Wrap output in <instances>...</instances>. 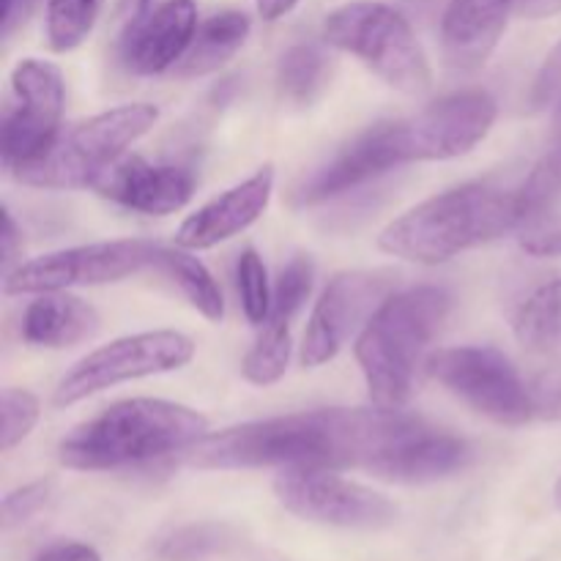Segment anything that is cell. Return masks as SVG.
Returning a JSON list of instances; mask_svg holds the SVG:
<instances>
[{
  "instance_id": "cell-1",
  "label": "cell",
  "mask_w": 561,
  "mask_h": 561,
  "mask_svg": "<svg viewBox=\"0 0 561 561\" xmlns=\"http://www.w3.org/2000/svg\"><path fill=\"white\" fill-rule=\"evenodd\" d=\"M425 422L400 409H321L244 422L186 449L197 469H365L414 436Z\"/></svg>"
},
{
  "instance_id": "cell-2",
  "label": "cell",
  "mask_w": 561,
  "mask_h": 561,
  "mask_svg": "<svg viewBox=\"0 0 561 561\" xmlns=\"http://www.w3.org/2000/svg\"><path fill=\"white\" fill-rule=\"evenodd\" d=\"M208 436L197 411L170 400H121L77 425L60 442L58 458L75 471H115L186 453Z\"/></svg>"
},
{
  "instance_id": "cell-3",
  "label": "cell",
  "mask_w": 561,
  "mask_h": 561,
  "mask_svg": "<svg viewBox=\"0 0 561 561\" xmlns=\"http://www.w3.org/2000/svg\"><path fill=\"white\" fill-rule=\"evenodd\" d=\"M513 230H520L515 192L466 184L442 192L389 222L378 236V247L403 261L438 266Z\"/></svg>"
},
{
  "instance_id": "cell-4",
  "label": "cell",
  "mask_w": 561,
  "mask_h": 561,
  "mask_svg": "<svg viewBox=\"0 0 561 561\" xmlns=\"http://www.w3.org/2000/svg\"><path fill=\"white\" fill-rule=\"evenodd\" d=\"M453 307V296L436 285L403 290L383 301L356 337V362L373 403L403 409L414 392L416 373L427 365V348L436 340Z\"/></svg>"
},
{
  "instance_id": "cell-5",
  "label": "cell",
  "mask_w": 561,
  "mask_h": 561,
  "mask_svg": "<svg viewBox=\"0 0 561 561\" xmlns=\"http://www.w3.org/2000/svg\"><path fill=\"white\" fill-rule=\"evenodd\" d=\"M153 104H121L58 131L47 151L33 162L11 170L16 181L36 190H80L118 162L157 124Z\"/></svg>"
},
{
  "instance_id": "cell-6",
  "label": "cell",
  "mask_w": 561,
  "mask_h": 561,
  "mask_svg": "<svg viewBox=\"0 0 561 561\" xmlns=\"http://www.w3.org/2000/svg\"><path fill=\"white\" fill-rule=\"evenodd\" d=\"M323 38L332 47L359 58L394 91L422 96L431 91L433 75L409 20L387 3L356 0L327 16Z\"/></svg>"
},
{
  "instance_id": "cell-7",
  "label": "cell",
  "mask_w": 561,
  "mask_h": 561,
  "mask_svg": "<svg viewBox=\"0 0 561 561\" xmlns=\"http://www.w3.org/2000/svg\"><path fill=\"white\" fill-rule=\"evenodd\" d=\"M427 376L499 425H524L535 416L529 387L513 362L488 345H460L427 356Z\"/></svg>"
},
{
  "instance_id": "cell-8",
  "label": "cell",
  "mask_w": 561,
  "mask_h": 561,
  "mask_svg": "<svg viewBox=\"0 0 561 561\" xmlns=\"http://www.w3.org/2000/svg\"><path fill=\"white\" fill-rule=\"evenodd\" d=\"M192 356H195V343L186 334L170 332V329L113 340L110 345H102L85 359L77 362L60 378L58 389H55V405L66 409V405L80 403L102 389L181 370L190 365Z\"/></svg>"
},
{
  "instance_id": "cell-9",
  "label": "cell",
  "mask_w": 561,
  "mask_h": 561,
  "mask_svg": "<svg viewBox=\"0 0 561 561\" xmlns=\"http://www.w3.org/2000/svg\"><path fill=\"white\" fill-rule=\"evenodd\" d=\"M159 247L162 244L142 239H118L49 252V255L33 257L5 274L3 290L9 296H22L118 283V279L153 266Z\"/></svg>"
},
{
  "instance_id": "cell-10",
  "label": "cell",
  "mask_w": 561,
  "mask_h": 561,
  "mask_svg": "<svg viewBox=\"0 0 561 561\" xmlns=\"http://www.w3.org/2000/svg\"><path fill=\"white\" fill-rule=\"evenodd\" d=\"M496 124V102L485 91H463L433 102L403 121H387L394 162H436L469 153Z\"/></svg>"
},
{
  "instance_id": "cell-11",
  "label": "cell",
  "mask_w": 561,
  "mask_h": 561,
  "mask_svg": "<svg viewBox=\"0 0 561 561\" xmlns=\"http://www.w3.org/2000/svg\"><path fill=\"white\" fill-rule=\"evenodd\" d=\"M274 493L290 515L337 529H387L398 507L383 493L343 480L332 469H283Z\"/></svg>"
},
{
  "instance_id": "cell-12",
  "label": "cell",
  "mask_w": 561,
  "mask_h": 561,
  "mask_svg": "<svg viewBox=\"0 0 561 561\" xmlns=\"http://www.w3.org/2000/svg\"><path fill=\"white\" fill-rule=\"evenodd\" d=\"M14 102L5 107L0 151L9 170L33 162L60 131L66 104V82L55 64L25 58L11 71Z\"/></svg>"
},
{
  "instance_id": "cell-13",
  "label": "cell",
  "mask_w": 561,
  "mask_h": 561,
  "mask_svg": "<svg viewBox=\"0 0 561 561\" xmlns=\"http://www.w3.org/2000/svg\"><path fill=\"white\" fill-rule=\"evenodd\" d=\"M392 277L383 272H343L327 285L312 310L301 345L305 367H321L345 348L389 299Z\"/></svg>"
},
{
  "instance_id": "cell-14",
  "label": "cell",
  "mask_w": 561,
  "mask_h": 561,
  "mask_svg": "<svg viewBox=\"0 0 561 561\" xmlns=\"http://www.w3.org/2000/svg\"><path fill=\"white\" fill-rule=\"evenodd\" d=\"M197 33L195 0H164L121 33V64L140 77L162 75L184 60Z\"/></svg>"
},
{
  "instance_id": "cell-15",
  "label": "cell",
  "mask_w": 561,
  "mask_h": 561,
  "mask_svg": "<svg viewBox=\"0 0 561 561\" xmlns=\"http://www.w3.org/2000/svg\"><path fill=\"white\" fill-rule=\"evenodd\" d=\"M93 190L131 211L164 217L181 211L192 201L195 175L179 164H151L140 157H121L93 181Z\"/></svg>"
},
{
  "instance_id": "cell-16",
  "label": "cell",
  "mask_w": 561,
  "mask_h": 561,
  "mask_svg": "<svg viewBox=\"0 0 561 561\" xmlns=\"http://www.w3.org/2000/svg\"><path fill=\"white\" fill-rule=\"evenodd\" d=\"M274 192V170L261 168L255 175L236 184L233 190L197 208L175 233V244L184 250H211L233 236L244 233L268 208Z\"/></svg>"
},
{
  "instance_id": "cell-17",
  "label": "cell",
  "mask_w": 561,
  "mask_h": 561,
  "mask_svg": "<svg viewBox=\"0 0 561 561\" xmlns=\"http://www.w3.org/2000/svg\"><path fill=\"white\" fill-rule=\"evenodd\" d=\"M520 0H449L442 20L444 58L455 71H477L496 49Z\"/></svg>"
},
{
  "instance_id": "cell-18",
  "label": "cell",
  "mask_w": 561,
  "mask_h": 561,
  "mask_svg": "<svg viewBox=\"0 0 561 561\" xmlns=\"http://www.w3.org/2000/svg\"><path fill=\"white\" fill-rule=\"evenodd\" d=\"M469 460L471 447L463 438L436 431L425 422L414 436L405 438L394 453H389L370 474L378 480L400 482V485H425V482L444 480V477L466 469Z\"/></svg>"
},
{
  "instance_id": "cell-19",
  "label": "cell",
  "mask_w": 561,
  "mask_h": 561,
  "mask_svg": "<svg viewBox=\"0 0 561 561\" xmlns=\"http://www.w3.org/2000/svg\"><path fill=\"white\" fill-rule=\"evenodd\" d=\"M99 312L77 296L38 294L22 316V340L36 348H69L99 332Z\"/></svg>"
},
{
  "instance_id": "cell-20",
  "label": "cell",
  "mask_w": 561,
  "mask_h": 561,
  "mask_svg": "<svg viewBox=\"0 0 561 561\" xmlns=\"http://www.w3.org/2000/svg\"><path fill=\"white\" fill-rule=\"evenodd\" d=\"M247 36H250V16L244 11L214 14L211 20H206L197 27L195 42H192L184 60L175 66V75L181 80H190V77H203L222 69L244 47Z\"/></svg>"
},
{
  "instance_id": "cell-21",
  "label": "cell",
  "mask_w": 561,
  "mask_h": 561,
  "mask_svg": "<svg viewBox=\"0 0 561 561\" xmlns=\"http://www.w3.org/2000/svg\"><path fill=\"white\" fill-rule=\"evenodd\" d=\"M515 340L531 354H557L561 351V279L537 285L513 321Z\"/></svg>"
},
{
  "instance_id": "cell-22",
  "label": "cell",
  "mask_w": 561,
  "mask_h": 561,
  "mask_svg": "<svg viewBox=\"0 0 561 561\" xmlns=\"http://www.w3.org/2000/svg\"><path fill=\"white\" fill-rule=\"evenodd\" d=\"M153 268H159L203 318H208L214 323L222 321V290H219L211 272L192 255V250H184V247H175V250L173 247H159Z\"/></svg>"
},
{
  "instance_id": "cell-23",
  "label": "cell",
  "mask_w": 561,
  "mask_h": 561,
  "mask_svg": "<svg viewBox=\"0 0 561 561\" xmlns=\"http://www.w3.org/2000/svg\"><path fill=\"white\" fill-rule=\"evenodd\" d=\"M332 58L318 44H296L279 60V91L294 104H312L329 85Z\"/></svg>"
},
{
  "instance_id": "cell-24",
  "label": "cell",
  "mask_w": 561,
  "mask_h": 561,
  "mask_svg": "<svg viewBox=\"0 0 561 561\" xmlns=\"http://www.w3.org/2000/svg\"><path fill=\"white\" fill-rule=\"evenodd\" d=\"M520 208V230L546 222L561 203V142L531 168L524 184L515 190Z\"/></svg>"
},
{
  "instance_id": "cell-25",
  "label": "cell",
  "mask_w": 561,
  "mask_h": 561,
  "mask_svg": "<svg viewBox=\"0 0 561 561\" xmlns=\"http://www.w3.org/2000/svg\"><path fill=\"white\" fill-rule=\"evenodd\" d=\"M290 362V327L266 321L261 327L255 345L244 356V378L255 387H272L285 376Z\"/></svg>"
},
{
  "instance_id": "cell-26",
  "label": "cell",
  "mask_w": 561,
  "mask_h": 561,
  "mask_svg": "<svg viewBox=\"0 0 561 561\" xmlns=\"http://www.w3.org/2000/svg\"><path fill=\"white\" fill-rule=\"evenodd\" d=\"M230 546H233V531L225 526L192 524L164 537L159 546V557L164 561H206L225 553Z\"/></svg>"
},
{
  "instance_id": "cell-27",
  "label": "cell",
  "mask_w": 561,
  "mask_h": 561,
  "mask_svg": "<svg viewBox=\"0 0 561 561\" xmlns=\"http://www.w3.org/2000/svg\"><path fill=\"white\" fill-rule=\"evenodd\" d=\"M102 0H49L47 36L55 53L80 47L96 22Z\"/></svg>"
},
{
  "instance_id": "cell-28",
  "label": "cell",
  "mask_w": 561,
  "mask_h": 561,
  "mask_svg": "<svg viewBox=\"0 0 561 561\" xmlns=\"http://www.w3.org/2000/svg\"><path fill=\"white\" fill-rule=\"evenodd\" d=\"M312 290V261L310 257L299 255L283 268L277 279V288L272 296V312H268L266 321L272 323H285L290 327V321L296 318V312L305 307V301L310 299Z\"/></svg>"
},
{
  "instance_id": "cell-29",
  "label": "cell",
  "mask_w": 561,
  "mask_h": 561,
  "mask_svg": "<svg viewBox=\"0 0 561 561\" xmlns=\"http://www.w3.org/2000/svg\"><path fill=\"white\" fill-rule=\"evenodd\" d=\"M236 279H239V296L241 310H244L247 321L263 327L272 312V288H268V274L263 266V257L255 250L241 252L239 266H236Z\"/></svg>"
},
{
  "instance_id": "cell-30",
  "label": "cell",
  "mask_w": 561,
  "mask_h": 561,
  "mask_svg": "<svg viewBox=\"0 0 561 561\" xmlns=\"http://www.w3.org/2000/svg\"><path fill=\"white\" fill-rule=\"evenodd\" d=\"M38 400L27 389H3L0 394V414H3V427H0V449L9 453L16 444L25 442L38 422Z\"/></svg>"
},
{
  "instance_id": "cell-31",
  "label": "cell",
  "mask_w": 561,
  "mask_h": 561,
  "mask_svg": "<svg viewBox=\"0 0 561 561\" xmlns=\"http://www.w3.org/2000/svg\"><path fill=\"white\" fill-rule=\"evenodd\" d=\"M53 499V482H31V485L20 488V491L9 493L3 499V526L5 529H14V526L27 524L31 518H36L44 507Z\"/></svg>"
},
{
  "instance_id": "cell-32",
  "label": "cell",
  "mask_w": 561,
  "mask_h": 561,
  "mask_svg": "<svg viewBox=\"0 0 561 561\" xmlns=\"http://www.w3.org/2000/svg\"><path fill=\"white\" fill-rule=\"evenodd\" d=\"M531 405L535 416L548 422H561V362L537 373L535 381L529 383Z\"/></svg>"
},
{
  "instance_id": "cell-33",
  "label": "cell",
  "mask_w": 561,
  "mask_h": 561,
  "mask_svg": "<svg viewBox=\"0 0 561 561\" xmlns=\"http://www.w3.org/2000/svg\"><path fill=\"white\" fill-rule=\"evenodd\" d=\"M531 104L535 110L561 107V42L551 49L546 64L540 66L531 85Z\"/></svg>"
},
{
  "instance_id": "cell-34",
  "label": "cell",
  "mask_w": 561,
  "mask_h": 561,
  "mask_svg": "<svg viewBox=\"0 0 561 561\" xmlns=\"http://www.w3.org/2000/svg\"><path fill=\"white\" fill-rule=\"evenodd\" d=\"M520 250L531 257H561V222L546 219L520 230Z\"/></svg>"
},
{
  "instance_id": "cell-35",
  "label": "cell",
  "mask_w": 561,
  "mask_h": 561,
  "mask_svg": "<svg viewBox=\"0 0 561 561\" xmlns=\"http://www.w3.org/2000/svg\"><path fill=\"white\" fill-rule=\"evenodd\" d=\"M0 250H3V274H11L16 266H22V236L16 228L14 217L3 211V233H0Z\"/></svg>"
},
{
  "instance_id": "cell-36",
  "label": "cell",
  "mask_w": 561,
  "mask_h": 561,
  "mask_svg": "<svg viewBox=\"0 0 561 561\" xmlns=\"http://www.w3.org/2000/svg\"><path fill=\"white\" fill-rule=\"evenodd\" d=\"M36 561H102L99 553L91 546H82V542H58V546H49L47 551L38 553Z\"/></svg>"
},
{
  "instance_id": "cell-37",
  "label": "cell",
  "mask_w": 561,
  "mask_h": 561,
  "mask_svg": "<svg viewBox=\"0 0 561 561\" xmlns=\"http://www.w3.org/2000/svg\"><path fill=\"white\" fill-rule=\"evenodd\" d=\"M518 11L526 20H546V16L561 14V0H520Z\"/></svg>"
},
{
  "instance_id": "cell-38",
  "label": "cell",
  "mask_w": 561,
  "mask_h": 561,
  "mask_svg": "<svg viewBox=\"0 0 561 561\" xmlns=\"http://www.w3.org/2000/svg\"><path fill=\"white\" fill-rule=\"evenodd\" d=\"M27 5H31V0H3V38H9L16 31V25L25 22Z\"/></svg>"
},
{
  "instance_id": "cell-39",
  "label": "cell",
  "mask_w": 561,
  "mask_h": 561,
  "mask_svg": "<svg viewBox=\"0 0 561 561\" xmlns=\"http://www.w3.org/2000/svg\"><path fill=\"white\" fill-rule=\"evenodd\" d=\"M148 11H151V0H118V16L124 22V27L135 25Z\"/></svg>"
},
{
  "instance_id": "cell-40",
  "label": "cell",
  "mask_w": 561,
  "mask_h": 561,
  "mask_svg": "<svg viewBox=\"0 0 561 561\" xmlns=\"http://www.w3.org/2000/svg\"><path fill=\"white\" fill-rule=\"evenodd\" d=\"M296 3H299V0H255L257 14L268 22L279 20V16H285L288 11H294Z\"/></svg>"
},
{
  "instance_id": "cell-41",
  "label": "cell",
  "mask_w": 561,
  "mask_h": 561,
  "mask_svg": "<svg viewBox=\"0 0 561 561\" xmlns=\"http://www.w3.org/2000/svg\"><path fill=\"white\" fill-rule=\"evenodd\" d=\"M553 499H557V507L561 510V477H559V482H557V491H553Z\"/></svg>"
}]
</instances>
